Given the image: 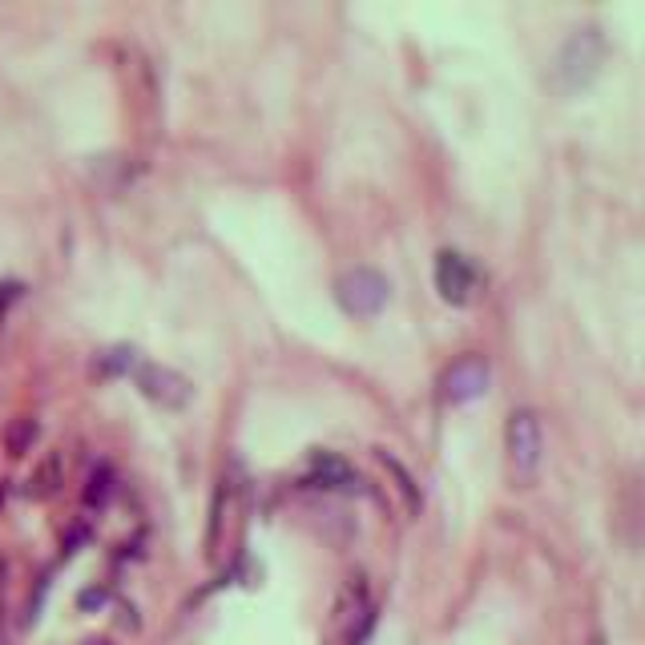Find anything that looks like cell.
<instances>
[{"instance_id":"cell-8","label":"cell","mask_w":645,"mask_h":645,"mask_svg":"<svg viewBox=\"0 0 645 645\" xmlns=\"http://www.w3.org/2000/svg\"><path fill=\"white\" fill-rule=\"evenodd\" d=\"M64 484V464H61V452H48L45 460H40V468L32 472V480H29V496H37V500H48V496H56V488Z\"/></svg>"},{"instance_id":"cell-9","label":"cell","mask_w":645,"mask_h":645,"mask_svg":"<svg viewBox=\"0 0 645 645\" xmlns=\"http://www.w3.org/2000/svg\"><path fill=\"white\" fill-rule=\"evenodd\" d=\"M375 456H379V464H383L387 472L395 476V488L403 492V504H408V512H419V508H424V496H419V484H416V476H411L408 468H403L400 460L391 456V452H383V448H379Z\"/></svg>"},{"instance_id":"cell-5","label":"cell","mask_w":645,"mask_h":645,"mask_svg":"<svg viewBox=\"0 0 645 645\" xmlns=\"http://www.w3.org/2000/svg\"><path fill=\"white\" fill-rule=\"evenodd\" d=\"M492 383V367L484 355H460L448 371H443V395L452 403H472L488 391Z\"/></svg>"},{"instance_id":"cell-16","label":"cell","mask_w":645,"mask_h":645,"mask_svg":"<svg viewBox=\"0 0 645 645\" xmlns=\"http://www.w3.org/2000/svg\"><path fill=\"white\" fill-rule=\"evenodd\" d=\"M593 645H601V641H593Z\"/></svg>"},{"instance_id":"cell-7","label":"cell","mask_w":645,"mask_h":645,"mask_svg":"<svg viewBox=\"0 0 645 645\" xmlns=\"http://www.w3.org/2000/svg\"><path fill=\"white\" fill-rule=\"evenodd\" d=\"M311 484L314 488H335V492H363V496L371 492L367 480L343 456H335V452H314L311 456Z\"/></svg>"},{"instance_id":"cell-15","label":"cell","mask_w":645,"mask_h":645,"mask_svg":"<svg viewBox=\"0 0 645 645\" xmlns=\"http://www.w3.org/2000/svg\"><path fill=\"white\" fill-rule=\"evenodd\" d=\"M16 290H21V287H16V282H8V287H0V311H4V303H13V298H16Z\"/></svg>"},{"instance_id":"cell-14","label":"cell","mask_w":645,"mask_h":645,"mask_svg":"<svg viewBox=\"0 0 645 645\" xmlns=\"http://www.w3.org/2000/svg\"><path fill=\"white\" fill-rule=\"evenodd\" d=\"M105 597H109V593H105V589H89V593H81V605H85V609H89V605H101Z\"/></svg>"},{"instance_id":"cell-6","label":"cell","mask_w":645,"mask_h":645,"mask_svg":"<svg viewBox=\"0 0 645 645\" xmlns=\"http://www.w3.org/2000/svg\"><path fill=\"white\" fill-rule=\"evenodd\" d=\"M435 287H440L443 303H468L476 290V271L460 250H440L435 254Z\"/></svg>"},{"instance_id":"cell-13","label":"cell","mask_w":645,"mask_h":645,"mask_svg":"<svg viewBox=\"0 0 645 645\" xmlns=\"http://www.w3.org/2000/svg\"><path fill=\"white\" fill-rule=\"evenodd\" d=\"M222 504H226V488L214 492V504H210V529H206V553H214L218 532H222Z\"/></svg>"},{"instance_id":"cell-11","label":"cell","mask_w":645,"mask_h":645,"mask_svg":"<svg viewBox=\"0 0 645 645\" xmlns=\"http://www.w3.org/2000/svg\"><path fill=\"white\" fill-rule=\"evenodd\" d=\"M113 492V472L109 468H93V476H89V488H85V504H105Z\"/></svg>"},{"instance_id":"cell-1","label":"cell","mask_w":645,"mask_h":645,"mask_svg":"<svg viewBox=\"0 0 645 645\" xmlns=\"http://www.w3.org/2000/svg\"><path fill=\"white\" fill-rule=\"evenodd\" d=\"M605 61V37L597 24H580L564 37V45L556 48V61H553V85L561 93H577L585 89L589 81L597 77Z\"/></svg>"},{"instance_id":"cell-2","label":"cell","mask_w":645,"mask_h":645,"mask_svg":"<svg viewBox=\"0 0 645 645\" xmlns=\"http://www.w3.org/2000/svg\"><path fill=\"white\" fill-rule=\"evenodd\" d=\"M504 452H508V472L516 484H532L545 460V432L540 416L532 408H516L504 427Z\"/></svg>"},{"instance_id":"cell-10","label":"cell","mask_w":645,"mask_h":645,"mask_svg":"<svg viewBox=\"0 0 645 645\" xmlns=\"http://www.w3.org/2000/svg\"><path fill=\"white\" fill-rule=\"evenodd\" d=\"M32 440H37V424H32V419H13V424H8L4 443H8V452H13V456H24Z\"/></svg>"},{"instance_id":"cell-12","label":"cell","mask_w":645,"mask_h":645,"mask_svg":"<svg viewBox=\"0 0 645 645\" xmlns=\"http://www.w3.org/2000/svg\"><path fill=\"white\" fill-rule=\"evenodd\" d=\"M129 367H133V351H129V347H113V351H105L101 363H97L101 375H117V371H129Z\"/></svg>"},{"instance_id":"cell-4","label":"cell","mask_w":645,"mask_h":645,"mask_svg":"<svg viewBox=\"0 0 645 645\" xmlns=\"http://www.w3.org/2000/svg\"><path fill=\"white\" fill-rule=\"evenodd\" d=\"M137 391L145 400L161 403V408H185L194 395V383L174 367H161V363H137Z\"/></svg>"},{"instance_id":"cell-3","label":"cell","mask_w":645,"mask_h":645,"mask_svg":"<svg viewBox=\"0 0 645 645\" xmlns=\"http://www.w3.org/2000/svg\"><path fill=\"white\" fill-rule=\"evenodd\" d=\"M335 298H339V306H343L347 314H355V319H371V314H379L387 306V298H391V282H387L375 266H355V271L339 274Z\"/></svg>"}]
</instances>
